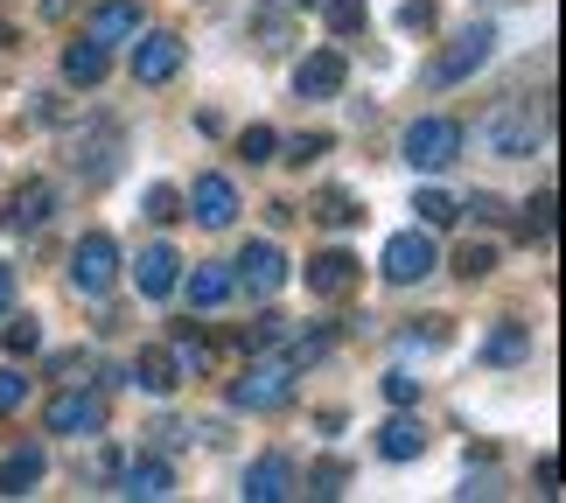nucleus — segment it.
Segmentation results:
<instances>
[{
    "label": "nucleus",
    "instance_id": "f257e3e1",
    "mask_svg": "<svg viewBox=\"0 0 566 503\" xmlns=\"http://www.w3.org/2000/svg\"><path fill=\"white\" fill-rule=\"evenodd\" d=\"M553 134V105H525V98H496L483 119H475V147L496 161H532Z\"/></svg>",
    "mask_w": 566,
    "mask_h": 503
},
{
    "label": "nucleus",
    "instance_id": "f03ea898",
    "mask_svg": "<svg viewBox=\"0 0 566 503\" xmlns=\"http://www.w3.org/2000/svg\"><path fill=\"white\" fill-rule=\"evenodd\" d=\"M294 399V364L273 357V349H252L245 378H231V406L238 412H280Z\"/></svg>",
    "mask_w": 566,
    "mask_h": 503
},
{
    "label": "nucleus",
    "instance_id": "7ed1b4c3",
    "mask_svg": "<svg viewBox=\"0 0 566 503\" xmlns=\"http://www.w3.org/2000/svg\"><path fill=\"white\" fill-rule=\"evenodd\" d=\"M406 161L420 168V175H441V168H454L462 161V147H469V126L462 119H448V113H427V119H412L406 126Z\"/></svg>",
    "mask_w": 566,
    "mask_h": 503
},
{
    "label": "nucleus",
    "instance_id": "20e7f679",
    "mask_svg": "<svg viewBox=\"0 0 566 503\" xmlns=\"http://www.w3.org/2000/svg\"><path fill=\"white\" fill-rule=\"evenodd\" d=\"M71 287L84 301H105V294L119 287V245L105 231H84L77 245H71Z\"/></svg>",
    "mask_w": 566,
    "mask_h": 503
},
{
    "label": "nucleus",
    "instance_id": "39448f33",
    "mask_svg": "<svg viewBox=\"0 0 566 503\" xmlns=\"http://www.w3.org/2000/svg\"><path fill=\"white\" fill-rule=\"evenodd\" d=\"M119 155H126V126H119V119H98V126H84V134L71 140V168H77L92 189H105V182L119 175Z\"/></svg>",
    "mask_w": 566,
    "mask_h": 503
},
{
    "label": "nucleus",
    "instance_id": "423d86ee",
    "mask_svg": "<svg viewBox=\"0 0 566 503\" xmlns=\"http://www.w3.org/2000/svg\"><path fill=\"white\" fill-rule=\"evenodd\" d=\"M490 56H496V29H490V21H469V29L454 35L441 56H433L427 84H462V77H475V71H483Z\"/></svg>",
    "mask_w": 566,
    "mask_h": 503
},
{
    "label": "nucleus",
    "instance_id": "0eeeda50",
    "mask_svg": "<svg viewBox=\"0 0 566 503\" xmlns=\"http://www.w3.org/2000/svg\"><path fill=\"white\" fill-rule=\"evenodd\" d=\"M42 427L63 433V441H98V433H105V399L71 385V391H56V399L42 406Z\"/></svg>",
    "mask_w": 566,
    "mask_h": 503
},
{
    "label": "nucleus",
    "instance_id": "6e6552de",
    "mask_svg": "<svg viewBox=\"0 0 566 503\" xmlns=\"http://www.w3.org/2000/svg\"><path fill=\"white\" fill-rule=\"evenodd\" d=\"M433 266H441V245H433V231H399L391 245L378 252V273L391 280V287H412V280H427Z\"/></svg>",
    "mask_w": 566,
    "mask_h": 503
},
{
    "label": "nucleus",
    "instance_id": "1a4fd4ad",
    "mask_svg": "<svg viewBox=\"0 0 566 503\" xmlns=\"http://www.w3.org/2000/svg\"><path fill=\"white\" fill-rule=\"evenodd\" d=\"M231 280H238L252 301H273V294L294 280V266H287V252H280L273 238H252V245L238 252V273H231Z\"/></svg>",
    "mask_w": 566,
    "mask_h": 503
},
{
    "label": "nucleus",
    "instance_id": "9d476101",
    "mask_svg": "<svg viewBox=\"0 0 566 503\" xmlns=\"http://www.w3.org/2000/svg\"><path fill=\"white\" fill-rule=\"evenodd\" d=\"M56 217V182H42V175H29V182L8 189V210H0V231L8 238H35L42 224Z\"/></svg>",
    "mask_w": 566,
    "mask_h": 503
},
{
    "label": "nucleus",
    "instance_id": "9b49d317",
    "mask_svg": "<svg viewBox=\"0 0 566 503\" xmlns=\"http://www.w3.org/2000/svg\"><path fill=\"white\" fill-rule=\"evenodd\" d=\"M238 210H245V203H238V182H231V175H196V189L182 196V217H196L203 231H231Z\"/></svg>",
    "mask_w": 566,
    "mask_h": 503
},
{
    "label": "nucleus",
    "instance_id": "f8f14e48",
    "mask_svg": "<svg viewBox=\"0 0 566 503\" xmlns=\"http://www.w3.org/2000/svg\"><path fill=\"white\" fill-rule=\"evenodd\" d=\"M343 84H350L343 50H308V56L294 63V98L301 105H329V98H343Z\"/></svg>",
    "mask_w": 566,
    "mask_h": 503
},
{
    "label": "nucleus",
    "instance_id": "ddd939ff",
    "mask_svg": "<svg viewBox=\"0 0 566 503\" xmlns=\"http://www.w3.org/2000/svg\"><path fill=\"white\" fill-rule=\"evenodd\" d=\"M182 35H168V29H155V35H134V84H168L182 71Z\"/></svg>",
    "mask_w": 566,
    "mask_h": 503
},
{
    "label": "nucleus",
    "instance_id": "4468645a",
    "mask_svg": "<svg viewBox=\"0 0 566 503\" xmlns=\"http://www.w3.org/2000/svg\"><path fill=\"white\" fill-rule=\"evenodd\" d=\"M176 280H182V252L168 245V238L140 245V259H134V287H140L147 301H168V294H176Z\"/></svg>",
    "mask_w": 566,
    "mask_h": 503
},
{
    "label": "nucleus",
    "instance_id": "2eb2a0df",
    "mask_svg": "<svg viewBox=\"0 0 566 503\" xmlns=\"http://www.w3.org/2000/svg\"><path fill=\"white\" fill-rule=\"evenodd\" d=\"M119 496H134V503H161V496H176V469L161 462V454H134V462H119Z\"/></svg>",
    "mask_w": 566,
    "mask_h": 503
},
{
    "label": "nucleus",
    "instance_id": "dca6fc26",
    "mask_svg": "<svg viewBox=\"0 0 566 503\" xmlns=\"http://www.w3.org/2000/svg\"><path fill=\"white\" fill-rule=\"evenodd\" d=\"M301 280H308V294H315V301H343V294H357L364 266H357V259L336 245V252H315V259H308V273H301Z\"/></svg>",
    "mask_w": 566,
    "mask_h": 503
},
{
    "label": "nucleus",
    "instance_id": "f3484780",
    "mask_svg": "<svg viewBox=\"0 0 566 503\" xmlns=\"http://www.w3.org/2000/svg\"><path fill=\"white\" fill-rule=\"evenodd\" d=\"M378 454L385 462H420L427 454V427L412 420V406H391V420L378 427Z\"/></svg>",
    "mask_w": 566,
    "mask_h": 503
},
{
    "label": "nucleus",
    "instance_id": "a211bd4d",
    "mask_svg": "<svg viewBox=\"0 0 566 503\" xmlns=\"http://www.w3.org/2000/svg\"><path fill=\"white\" fill-rule=\"evenodd\" d=\"M294 496V462L287 454H259L245 469V503H287Z\"/></svg>",
    "mask_w": 566,
    "mask_h": 503
},
{
    "label": "nucleus",
    "instance_id": "6ab92c4d",
    "mask_svg": "<svg viewBox=\"0 0 566 503\" xmlns=\"http://www.w3.org/2000/svg\"><path fill=\"white\" fill-rule=\"evenodd\" d=\"M84 35L105 42V50H113V42H134L140 35V0H98L92 21H84Z\"/></svg>",
    "mask_w": 566,
    "mask_h": 503
},
{
    "label": "nucleus",
    "instance_id": "aec40b11",
    "mask_svg": "<svg viewBox=\"0 0 566 503\" xmlns=\"http://www.w3.org/2000/svg\"><path fill=\"white\" fill-rule=\"evenodd\" d=\"M126 385H140V391H155V399H168V391L182 385V370H176V349H168V343H147L140 357H134V370H126Z\"/></svg>",
    "mask_w": 566,
    "mask_h": 503
},
{
    "label": "nucleus",
    "instance_id": "412c9836",
    "mask_svg": "<svg viewBox=\"0 0 566 503\" xmlns=\"http://www.w3.org/2000/svg\"><path fill=\"white\" fill-rule=\"evenodd\" d=\"M42 475H50V454H42L35 441H21L8 462H0V496H29Z\"/></svg>",
    "mask_w": 566,
    "mask_h": 503
},
{
    "label": "nucleus",
    "instance_id": "4be33fe9",
    "mask_svg": "<svg viewBox=\"0 0 566 503\" xmlns=\"http://www.w3.org/2000/svg\"><path fill=\"white\" fill-rule=\"evenodd\" d=\"M176 287L189 294V308H224V301L238 294V280H231V266H189Z\"/></svg>",
    "mask_w": 566,
    "mask_h": 503
},
{
    "label": "nucleus",
    "instance_id": "5701e85b",
    "mask_svg": "<svg viewBox=\"0 0 566 503\" xmlns=\"http://www.w3.org/2000/svg\"><path fill=\"white\" fill-rule=\"evenodd\" d=\"M105 71H113V50H105V42L77 35L71 50H63V77H71V84H84V92H92V84H105Z\"/></svg>",
    "mask_w": 566,
    "mask_h": 503
},
{
    "label": "nucleus",
    "instance_id": "b1692460",
    "mask_svg": "<svg viewBox=\"0 0 566 503\" xmlns=\"http://www.w3.org/2000/svg\"><path fill=\"white\" fill-rule=\"evenodd\" d=\"M483 357L490 364H525L532 357V322H496L490 343H483Z\"/></svg>",
    "mask_w": 566,
    "mask_h": 503
},
{
    "label": "nucleus",
    "instance_id": "393cba45",
    "mask_svg": "<svg viewBox=\"0 0 566 503\" xmlns=\"http://www.w3.org/2000/svg\"><path fill=\"white\" fill-rule=\"evenodd\" d=\"M168 349H176V370H182V378H203V370H210V343H203V329H189V322H176Z\"/></svg>",
    "mask_w": 566,
    "mask_h": 503
},
{
    "label": "nucleus",
    "instance_id": "a878e982",
    "mask_svg": "<svg viewBox=\"0 0 566 503\" xmlns=\"http://www.w3.org/2000/svg\"><path fill=\"white\" fill-rule=\"evenodd\" d=\"M322 21H329V35H357L371 21V0H322Z\"/></svg>",
    "mask_w": 566,
    "mask_h": 503
},
{
    "label": "nucleus",
    "instance_id": "bb28decb",
    "mask_svg": "<svg viewBox=\"0 0 566 503\" xmlns=\"http://www.w3.org/2000/svg\"><path fill=\"white\" fill-rule=\"evenodd\" d=\"M315 217H322V224H329V231H350V224H357L364 210H357V196H350V189H322Z\"/></svg>",
    "mask_w": 566,
    "mask_h": 503
},
{
    "label": "nucleus",
    "instance_id": "cd10ccee",
    "mask_svg": "<svg viewBox=\"0 0 566 503\" xmlns=\"http://www.w3.org/2000/svg\"><path fill=\"white\" fill-rule=\"evenodd\" d=\"M412 210H420L427 231H448L454 217H462V203H454V196H441V189H420V196H412Z\"/></svg>",
    "mask_w": 566,
    "mask_h": 503
},
{
    "label": "nucleus",
    "instance_id": "c85d7f7f",
    "mask_svg": "<svg viewBox=\"0 0 566 503\" xmlns=\"http://www.w3.org/2000/svg\"><path fill=\"white\" fill-rule=\"evenodd\" d=\"M553 210H559L553 189H538L532 203H525V238H532V245H553Z\"/></svg>",
    "mask_w": 566,
    "mask_h": 503
},
{
    "label": "nucleus",
    "instance_id": "c756f323",
    "mask_svg": "<svg viewBox=\"0 0 566 503\" xmlns=\"http://www.w3.org/2000/svg\"><path fill=\"white\" fill-rule=\"evenodd\" d=\"M322 155H329V134H294V140L273 147V161H294V168H308V161H322Z\"/></svg>",
    "mask_w": 566,
    "mask_h": 503
},
{
    "label": "nucleus",
    "instance_id": "7c9ffc66",
    "mask_svg": "<svg viewBox=\"0 0 566 503\" xmlns=\"http://www.w3.org/2000/svg\"><path fill=\"white\" fill-rule=\"evenodd\" d=\"M490 273H496V245H462V252H454V280L475 287V280H490Z\"/></svg>",
    "mask_w": 566,
    "mask_h": 503
},
{
    "label": "nucleus",
    "instance_id": "2f4dec72",
    "mask_svg": "<svg viewBox=\"0 0 566 503\" xmlns=\"http://www.w3.org/2000/svg\"><path fill=\"white\" fill-rule=\"evenodd\" d=\"M0 343H8V357H35V349H42V322H35V315H14Z\"/></svg>",
    "mask_w": 566,
    "mask_h": 503
},
{
    "label": "nucleus",
    "instance_id": "473e14b6",
    "mask_svg": "<svg viewBox=\"0 0 566 503\" xmlns=\"http://www.w3.org/2000/svg\"><path fill=\"white\" fill-rule=\"evenodd\" d=\"M343 483H350V462H336V454L308 469V496H343Z\"/></svg>",
    "mask_w": 566,
    "mask_h": 503
},
{
    "label": "nucleus",
    "instance_id": "72a5a7b5",
    "mask_svg": "<svg viewBox=\"0 0 566 503\" xmlns=\"http://www.w3.org/2000/svg\"><path fill=\"white\" fill-rule=\"evenodd\" d=\"M147 217H155V224H176V217H182V189L155 182V189H147Z\"/></svg>",
    "mask_w": 566,
    "mask_h": 503
},
{
    "label": "nucleus",
    "instance_id": "f704fd0d",
    "mask_svg": "<svg viewBox=\"0 0 566 503\" xmlns=\"http://www.w3.org/2000/svg\"><path fill=\"white\" fill-rule=\"evenodd\" d=\"M273 147H280L273 126H245V134H238V155H245L252 168H259V161H273Z\"/></svg>",
    "mask_w": 566,
    "mask_h": 503
},
{
    "label": "nucleus",
    "instance_id": "c9c22d12",
    "mask_svg": "<svg viewBox=\"0 0 566 503\" xmlns=\"http://www.w3.org/2000/svg\"><path fill=\"white\" fill-rule=\"evenodd\" d=\"M21 406H29V378L14 364H0V412H21Z\"/></svg>",
    "mask_w": 566,
    "mask_h": 503
},
{
    "label": "nucleus",
    "instance_id": "e433bc0d",
    "mask_svg": "<svg viewBox=\"0 0 566 503\" xmlns=\"http://www.w3.org/2000/svg\"><path fill=\"white\" fill-rule=\"evenodd\" d=\"M252 29H259V50H287V21H280L273 8H259V14H252Z\"/></svg>",
    "mask_w": 566,
    "mask_h": 503
},
{
    "label": "nucleus",
    "instance_id": "4c0bfd02",
    "mask_svg": "<svg viewBox=\"0 0 566 503\" xmlns=\"http://www.w3.org/2000/svg\"><path fill=\"white\" fill-rule=\"evenodd\" d=\"M462 210H475V224H504V210H511V203H504V196H496V189H475Z\"/></svg>",
    "mask_w": 566,
    "mask_h": 503
},
{
    "label": "nucleus",
    "instance_id": "58836bf2",
    "mask_svg": "<svg viewBox=\"0 0 566 503\" xmlns=\"http://www.w3.org/2000/svg\"><path fill=\"white\" fill-rule=\"evenodd\" d=\"M385 399L391 406H420V378H412V370H385Z\"/></svg>",
    "mask_w": 566,
    "mask_h": 503
},
{
    "label": "nucleus",
    "instance_id": "ea45409f",
    "mask_svg": "<svg viewBox=\"0 0 566 503\" xmlns=\"http://www.w3.org/2000/svg\"><path fill=\"white\" fill-rule=\"evenodd\" d=\"M406 343H412V349H420V343L441 349V343H454V322H448V315H427V329H406Z\"/></svg>",
    "mask_w": 566,
    "mask_h": 503
},
{
    "label": "nucleus",
    "instance_id": "a19ab883",
    "mask_svg": "<svg viewBox=\"0 0 566 503\" xmlns=\"http://www.w3.org/2000/svg\"><path fill=\"white\" fill-rule=\"evenodd\" d=\"M433 21H441V8H433V0H406V8H399V29H412V35H427Z\"/></svg>",
    "mask_w": 566,
    "mask_h": 503
},
{
    "label": "nucleus",
    "instance_id": "79ce46f5",
    "mask_svg": "<svg viewBox=\"0 0 566 503\" xmlns=\"http://www.w3.org/2000/svg\"><path fill=\"white\" fill-rule=\"evenodd\" d=\"M147 433H155V448H182V441H189L182 420H161V427H147Z\"/></svg>",
    "mask_w": 566,
    "mask_h": 503
},
{
    "label": "nucleus",
    "instance_id": "37998d69",
    "mask_svg": "<svg viewBox=\"0 0 566 503\" xmlns=\"http://www.w3.org/2000/svg\"><path fill=\"white\" fill-rule=\"evenodd\" d=\"M92 475H98V483H113V475H119V454L98 448V454H92Z\"/></svg>",
    "mask_w": 566,
    "mask_h": 503
},
{
    "label": "nucleus",
    "instance_id": "c03bdc74",
    "mask_svg": "<svg viewBox=\"0 0 566 503\" xmlns=\"http://www.w3.org/2000/svg\"><path fill=\"white\" fill-rule=\"evenodd\" d=\"M8 308H14V266L0 259V315H8Z\"/></svg>",
    "mask_w": 566,
    "mask_h": 503
},
{
    "label": "nucleus",
    "instance_id": "a18cd8bd",
    "mask_svg": "<svg viewBox=\"0 0 566 503\" xmlns=\"http://www.w3.org/2000/svg\"><path fill=\"white\" fill-rule=\"evenodd\" d=\"M42 14H50V21H56V14H71V0H42Z\"/></svg>",
    "mask_w": 566,
    "mask_h": 503
},
{
    "label": "nucleus",
    "instance_id": "49530a36",
    "mask_svg": "<svg viewBox=\"0 0 566 503\" xmlns=\"http://www.w3.org/2000/svg\"><path fill=\"white\" fill-rule=\"evenodd\" d=\"M287 8H322V0H287Z\"/></svg>",
    "mask_w": 566,
    "mask_h": 503
}]
</instances>
